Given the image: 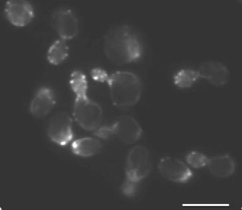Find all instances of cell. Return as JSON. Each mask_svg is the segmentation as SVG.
Listing matches in <instances>:
<instances>
[{
	"label": "cell",
	"instance_id": "obj_1",
	"mask_svg": "<svg viewBox=\"0 0 242 210\" xmlns=\"http://www.w3.org/2000/svg\"><path fill=\"white\" fill-rule=\"evenodd\" d=\"M112 101L119 107L134 105L139 100L142 85L138 77L134 73L117 71L109 75L107 82Z\"/></svg>",
	"mask_w": 242,
	"mask_h": 210
},
{
	"label": "cell",
	"instance_id": "obj_2",
	"mask_svg": "<svg viewBox=\"0 0 242 210\" xmlns=\"http://www.w3.org/2000/svg\"><path fill=\"white\" fill-rule=\"evenodd\" d=\"M151 168L148 150L141 145L134 147L129 152L127 157L125 178L122 185L129 189L137 190L139 182L148 175Z\"/></svg>",
	"mask_w": 242,
	"mask_h": 210
},
{
	"label": "cell",
	"instance_id": "obj_3",
	"mask_svg": "<svg viewBox=\"0 0 242 210\" xmlns=\"http://www.w3.org/2000/svg\"><path fill=\"white\" fill-rule=\"evenodd\" d=\"M73 114L77 123L88 131L96 130L101 122L103 111L100 105L87 95L75 96Z\"/></svg>",
	"mask_w": 242,
	"mask_h": 210
},
{
	"label": "cell",
	"instance_id": "obj_4",
	"mask_svg": "<svg viewBox=\"0 0 242 210\" xmlns=\"http://www.w3.org/2000/svg\"><path fill=\"white\" fill-rule=\"evenodd\" d=\"M54 26L60 38L65 41L78 35L79 29L78 18L74 12L68 8H60L54 13Z\"/></svg>",
	"mask_w": 242,
	"mask_h": 210
},
{
	"label": "cell",
	"instance_id": "obj_5",
	"mask_svg": "<svg viewBox=\"0 0 242 210\" xmlns=\"http://www.w3.org/2000/svg\"><path fill=\"white\" fill-rule=\"evenodd\" d=\"M4 12L8 21L17 27L25 26L33 19L34 8L29 1L24 0H10L5 3Z\"/></svg>",
	"mask_w": 242,
	"mask_h": 210
},
{
	"label": "cell",
	"instance_id": "obj_6",
	"mask_svg": "<svg viewBox=\"0 0 242 210\" xmlns=\"http://www.w3.org/2000/svg\"><path fill=\"white\" fill-rule=\"evenodd\" d=\"M158 170L166 178L175 182L184 183L189 181L193 173L183 162L169 157L162 158L158 164Z\"/></svg>",
	"mask_w": 242,
	"mask_h": 210
},
{
	"label": "cell",
	"instance_id": "obj_7",
	"mask_svg": "<svg viewBox=\"0 0 242 210\" xmlns=\"http://www.w3.org/2000/svg\"><path fill=\"white\" fill-rule=\"evenodd\" d=\"M51 140L61 145L68 143L73 137L72 121L68 114L64 113L58 114L52 119L48 130Z\"/></svg>",
	"mask_w": 242,
	"mask_h": 210
},
{
	"label": "cell",
	"instance_id": "obj_8",
	"mask_svg": "<svg viewBox=\"0 0 242 210\" xmlns=\"http://www.w3.org/2000/svg\"><path fill=\"white\" fill-rule=\"evenodd\" d=\"M111 126L114 135L127 144L135 142L142 132V128L138 122L129 116L121 117Z\"/></svg>",
	"mask_w": 242,
	"mask_h": 210
},
{
	"label": "cell",
	"instance_id": "obj_9",
	"mask_svg": "<svg viewBox=\"0 0 242 210\" xmlns=\"http://www.w3.org/2000/svg\"><path fill=\"white\" fill-rule=\"evenodd\" d=\"M55 103L52 90L47 87H41L37 91L31 101L30 112L36 117H43L50 112Z\"/></svg>",
	"mask_w": 242,
	"mask_h": 210
},
{
	"label": "cell",
	"instance_id": "obj_10",
	"mask_svg": "<svg viewBox=\"0 0 242 210\" xmlns=\"http://www.w3.org/2000/svg\"><path fill=\"white\" fill-rule=\"evenodd\" d=\"M200 78L207 79L212 84L221 86L226 83L229 79L228 69L223 64L215 61L202 63L197 71Z\"/></svg>",
	"mask_w": 242,
	"mask_h": 210
},
{
	"label": "cell",
	"instance_id": "obj_11",
	"mask_svg": "<svg viewBox=\"0 0 242 210\" xmlns=\"http://www.w3.org/2000/svg\"><path fill=\"white\" fill-rule=\"evenodd\" d=\"M117 36L106 40L105 53L112 61L118 64L130 63L127 51L126 36L122 31Z\"/></svg>",
	"mask_w": 242,
	"mask_h": 210
},
{
	"label": "cell",
	"instance_id": "obj_12",
	"mask_svg": "<svg viewBox=\"0 0 242 210\" xmlns=\"http://www.w3.org/2000/svg\"><path fill=\"white\" fill-rule=\"evenodd\" d=\"M207 166L212 174L221 178L232 175L234 172L236 167L234 160L227 155L209 158Z\"/></svg>",
	"mask_w": 242,
	"mask_h": 210
},
{
	"label": "cell",
	"instance_id": "obj_13",
	"mask_svg": "<svg viewBox=\"0 0 242 210\" xmlns=\"http://www.w3.org/2000/svg\"><path fill=\"white\" fill-rule=\"evenodd\" d=\"M102 147L100 141L94 137H85L74 141L72 149L75 154L84 157L95 155L100 151Z\"/></svg>",
	"mask_w": 242,
	"mask_h": 210
},
{
	"label": "cell",
	"instance_id": "obj_14",
	"mask_svg": "<svg viewBox=\"0 0 242 210\" xmlns=\"http://www.w3.org/2000/svg\"><path fill=\"white\" fill-rule=\"evenodd\" d=\"M69 54V47L66 41L60 38L54 41L49 47L47 59L50 64L58 65L67 58Z\"/></svg>",
	"mask_w": 242,
	"mask_h": 210
},
{
	"label": "cell",
	"instance_id": "obj_15",
	"mask_svg": "<svg viewBox=\"0 0 242 210\" xmlns=\"http://www.w3.org/2000/svg\"><path fill=\"white\" fill-rule=\"evenodd\" d=\"M197 71L189 69L179 70L174 75L173 80L174 85L181 88L191 87L199 78Z\"/></svg>",
	"mask_w": 242,
	"mask_h": 210
},
{
	"label": "cell",
	"instance_id": "obj_16",
	"mask_svg": "<svg viewBox=\"0 0 242 210\" xmlns=\"http://www.w3.org/2000/svg\"><path fill=\"white\" fill-rule=\"evenodd\" d=\"M69 84L75 96L87 95L88 81L86 75L82 71H73L69 78Z\"/></svg>",
	"mask_w": 242,
	"mask_h": 210
},
{
	"label": "cell",
	"instance_id": "obj_17",
	"mask_svg": "<svg viewBox=\"0 0 242 210\" xmlns=\"http://www.w3.org/2000/svg\"><path fill=\"white\" fill-rule=\"evenodd\" d=\"M208 158L204 154L197 151H191L186 156L188 163L194 168H199L207 166Z\"/></svg>",
	"mask_w": 242,
	"mask_h": 210
},
{
	"label": "cell",
	"instance_id": "obj_18",
	"mask_svg": "<svg viewBox=\"0 0 242 210\" xmlns=\"http://www.w3.org/2000/svg\"><path fill=\"white\" fill-rule=\"evenodd\" d=\"M90 75L93 80L101 82L107 83L109 77V75L105 70L98 67L92 68L90 71Z\"/></svg>",
	"mask_w": 242,
	"mask_h": 210
},
{
	"label": "cell",
	"instance_id": "obj_19",
	"mask_svg": "<svg viewBox=\"0 0 242 210\" xmlns=\"http://www.w3.org/2000/svg\"><path fill=\"white\" fill-rule=\"evenodd\" d=\"M94 134L99 138L106 140L114 135L111 125L99 128L94 132Z\"/></svg>",
	"mask_w": 242,
	"mask_h": 210
}]
</instances>
